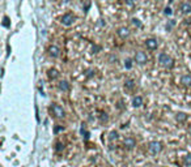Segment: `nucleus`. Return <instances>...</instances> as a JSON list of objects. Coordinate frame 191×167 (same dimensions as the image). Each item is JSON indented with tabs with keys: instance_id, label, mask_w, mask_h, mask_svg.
I'll use <instances>...</instances> for the list:
<instances>
[{
	"instance_id": "f257e3e1",
	"label": "nucleus",
	"mask_w": 191,
	"mask_h": 167,
	"mask_svg": "<svg viewBox=\"0 0 191 167\" xmlns=\"http://www.w3.org/2000/svg\"><path fill=\"white\" fill-rule=\"evenodd\" d=\"M158 64L161 65V67L166 68V69H172L174 67V59L170 55H168L165 52H161L158 55Z\"/></svg>"
},
{
	"instance_id": "f03ea898",
	"label": "nucleus",
	"mask_w": 191,
	"mask_h": 167,
	"mask_svg": "<svg viewBox=\"0 0 191 167\" xmlns=\"http://www.w3.org/2000/svg\"><path fill=\"white\" fill-rule=\"evenodd\" d=\"M50 112L53 114L54 118L56 119H63L64 116H65V111H64V108L59 105H56V103H53L50 107Z\"/></svg>"
},
{
	"instance_id": "7ed1b4c3",
	"label": "nucleus",
	"mask_w": 191,
	"mask_h": 167,
	"mask_svg": "<svg viewBox=\"0 0 191 167\" xmlns=\"http://www.w3.org/2000/svg\"><path fill=\"white\" fill-rule=\"evenodd\" d=\"M163 149H164V145L161 144L160 141H151L148 144V151L153 155L160 154L161 151H163Z\"/></svg>"
},
{
	"instance_id": "20e7f679",
	"label": "nucleus",
	"mask_w": 191,
	"mask_h": 167,
	"mask_svg": "<svg viewBox=\"0 0 191 167\" xmlns=\"http://www.w3.org/2000/svg\"><path fill=\"white\" fill-rule=\"evenodd\" d=\"M75 21H76V16L73 14L72 12H67V13H64L62 18H60V22L64 25V26H72L73 24H75Z\"/></svg>"
},
{
	"instance_id": "39448f33",
	"label": "nucleus",
	"mask_w": 191,
	"mask_h": 167,
	"mask_svg": "<svg viewBox=\"0 0 191 167\" xmlns=\"http://www.w3.org/2000/svg\"><path fill=\"white\" fill-rule=\"evenodd\" d=\"M134 60L139 65H144V64L148 63V55H147L144 51H137V52H135Z\"/></svg>"
},
{
	"instance_id": "423d86ee",
	"label": "nucleus",
	"mask_w": 191,
	"mask_h": 167,
	"mask_svg": "<svg viewBox=\"0 0 191 167\" xmlns=\"http://www.w3.org/2000/svg\"><path fill=\"white\" fill-rule=\"evenodd\" d=\"M144 45L148 50H151V51H155V50L158 48V41L156 38H147Z\"/></svg>"
},
{
	"instance_id": "0eeeda50",
	"label": "nucleus",
	"mask_w": 191,
	"mask_h": 167,
	"mask_svg": "<svg viewBox=\"0 0 191 167\" xmlns=\"http://www.w3.org/2000/svg\"><path fill=\"white\" fill-rule=\"evenodd\" d=\"M116 35H118L119 38H122V39H127L131 35V32H130V29L126 27V26H119L118 29H116Z\"/></svg>"
},
{
	"instance_id": "6e6552de",
	"label": "nucleus",
	"mask_w": 191,
	"mask_h": 167,
	"mask_svg": "<svg viewBox=\"0 0 191 167\" xmlns=\"http://www.w3.org/2000/svg\"><path fill=\"white\" fill-rule=\"evenodd\" d=\"M47 52H49V56L53 57V59H58L60 56V48L58 47L56 45H51L49 48H47Z\"/></svg>"
},
{
	"instance_id": "1a4fd4ad",
	"label": "nucleus",
	"mask_w": 191,
	"mask_h": 167,
	"mask_svg": "<svg viewBox=\"0 0 191 167\" xmlns=\"http://www.w3.org/2000/svg\"><path fill=\"white\" fill-rule=\"evenodd\" d=\"M136 146V140L134 139V137H126V139L123 140V148L127 149V150H132L135 149Z\"/></svg>"
},
{
	"instance_id": "9d476101",
	"label": "nucleus",
	"mask_w": 191,
	"mask_h": 167,
	"mask_svg": "<svg viewBox=\"0 0 191 167\" xmlns=\"http://www.w3.org/2000/svg\"><path fill=\"white\" fill-rule=\"evenodd\" d=\"M179 11L182 14H185V16H187V14L191 13V3L188 2H182L179 4Z\"/></svg>"
},
{
	"instance_id": "9b49d317",
	"label": "nucleus",
	"mask_w": 191,
	"mask_h": 167,
	"mask_svg": "<svg viewBox=\"0 0 191 167\" xmlns=\"http://www.w3.org/2000/svg\"><path fill=\"white\" fill-rule=\"evenodd\" d=\"M58 89H59L60 91H70L71 84L67 81V80H62V81H59V84H58Z\"/></svg>"
},
{
	"instance_id": "f8f14e48",
	"label": "nucleus",
	"mask_w": 191,
	"mask_h": 167,
	"mask_svg": "<svg viewBox=\"0 0 191 167\" xmlns=\"http://www.w3.org/2000/svg\"><path fill=\"white\" fill-rule=\"evenodd\" d=\"M144 105V99L142 96H136L132 98V107H135V108H139V107H142Z\"/></svg>"
},
{
	"instance_id": "ddd939ff",
	"label": "nucleus",
	"mask_w": 191,
	"mask_h": 167,
	"mask_svg": "<svg viewBox=\"0 0 191 167\" xmlns=\"http://www.w3.org/2000/svg\"><path fill=\"white\" fill-rule=\"evenodd\" d=\"M181 84L183 85V86H186V88H190L191 86V75H183L182 77H181Z\"/></svg>"
},
{
	"instance_id": "4468645a",
	"label": "nucleus",
	"mask_w": 191,
	"mask_h": 167,
	"mask_svg": "<svg viewBox=\"0 0 191 167\" xmlns=\"http://www.w3.org/2000/svg\"><path fill=\"white\" fill-rule=\"evenodd\" d=\"M187 118H188V115H187L186 112L179 111V112L175 114V120H177L178 123H185V121L187 120Z\"/></svg>"
},
{
	"instance_id": "2eb2a0df",
	"label": "nucleus",
	"mask_w": 191,
	"mask_h": 167,
	"mask_svg": "<svg viewBox=\"0 0 191 167\" xmlns=\"http://www.w3.org/2000/svg\"><path fill=\"white\" fill-rule=\"evenodd\" d=\"M47 76H49V78L50 80H56L58 77L60 76V73L58 72V69H55V68H51V69H49L47 71Z\"/></svg>"
},
{
	"instance_id": "dca6fc26",
	"label": "nucleus",
	"mask_w": 191,
	"mask_h": 167,
	"mask_svg": "<svg viewBox=\"0 0 191 167\" xmlns=\"http://www.w3.org/2000/svg\"><path fill=\"white\" fill-rule=\"evenodd\" d=\"M135 88V81L132 78H127L126 81H124V89H127V90H132Z\"/></svg>"
},
{
	"instance_id": "f3484780",
	"label": "nucleus",
	"mask_w": 191,
	"mask_h": 167,
	"mask_svg": "<svg viewBox=\"0 0 191 167\" xmlns=\"http://www.w3.org/2000/svg\"><path fill=\"white\" fill-rule=\"evenodd\" d=\"M118 132H116V130H111V132H110L109 133V142L110 144H113L114 141H116V140H118Z\"/></svg>"
},
{
	"instance_id": "a211bd4d",
	"label": "nucleus",
	"mask_w": 191,
	"mask_h": 167,
	"mask_svg": "<svg viewBox=\"0 0 191 167\" xmlns=\"http://www.w3.org/2000/svg\"><path fill=\"white\" fill-rule=\"evenodd\" d=\"M134 61H135V60H132L131 57H126V59H124V61H123L124 68H126V69H131L132 65H134Z\"/></svg>"
},
{
	"instance_id": "6ab92c4d",
	"label": "nucleus",
	"mask_w": 191,
	"mask_h": 167,
	"mask_svg": "<svg viewBox=\"0 0 191 167\" xmlns=\"http://www.w3.org/2000/svg\"><path fill=\"white\" fill-rule=\"evenodd\" d=\"M80 132H81V135H83V139H84V140H89V136H90V133L86 130V128H85V124H84V123L81 124V129H80Z\"/></svg>"
},
{
	"instance_id": "aec40b11",
	"label": "nucleus",
	"mask_w": 191,
	"mask_h": 167,
	"mask_svg": "<svg viewBox=\"0 0 191 167\" xmlns=\"http://www.w3.org/2000/svg\"><path fill=\"white\" fill-rule=\"evenodd\" d=\"M183 165L186 167H191V154H187L185 158H183Z\"/></svg>"
},
{
	"instance_id": "412c9836",
	"label": "nucleus",
	"mask_w": 191,
	"mask_h": 167,
	"mask_svg": "<svg viewBox=\"0 0 191 167\" xmlns=\"http://www.w3.org/2000/svg\"><path fill=\"white\" fill-rule=\"evenodd\" d=\"M131 24L134 25L135 27H137V29H140L143 25H142V22H140V20H137V18H132L131 20Z\"/></svg>"
},
{
	"instance_id": "4be33fe9",
	"label": "nucleus",
	"mask_w": 191,
	"mask_h": 167,
	"mask_svg": "<svg viewBox=\"0 0 191 167\" xmlns=\"http://www.w3.org/2000/svg\"><path fill=\"white\" fill-rule=\"evenodd\" d=\"M100 121L104 124V123H107L109 121V116H107V114H101L100 115Z\"/></svg>"
},
{
	"instance_id": "5701e85b",
	"label": "nucleus",
	"mask_w": 191,
	"mask_h": 167,
	"mask_svg": "<svg viewBox=\"0 0 191 167\" xmlns=\"http://www.w3.org/2000/svg\"><path fill=\"white\" fill-rule=\"evenodd\" d=\"M164 14H165V16H172L173 11H172L170 7H165V8H164Z\"/></svg>"
},
{
	"instance_id": "b1692460",
	"label": "nucleus",
	"mask_w": 191,
	"mask_h": 167,
	"mask_svg": "<svg viewBox=\"0 0 191 167\" xmlns=\"http://www.w3.org/2000/svg\"><path fill=\"white\" fill-rule=\"evenodd\" d=\"M174 25H175L174 20H170V21H169V24H166V30H168V32H170L172 29H173V26H174Z\"/></svg>"
},
{
	"instance_id": "393cba45",
	"label": "nucleus",
	"mask_w": 191,
	"mask_h": 167,
	"mask_svg": "<svg viewBox=\"0 0 191 167\" xmlns=\"http://www.w3.org/2000/svg\"><path fill=\"white\" fill-rule=\"evenodd\" d=\"M55 150H56V151H62V150H64V145H63L62 142H56Z\"/></svg>"
},
{
	"instance_id": "a878e982",
	"label": "nucleus",
	"mask_w": 191,
	"mask_h": 167,
	"mask_svg": "<svg viewBox=\"0 0 191 167\" xmlns=\"http://www.w3.org/2000/svg\"><path fill=\"white\" fill-rule=\"evenodd\" d=\"M85 76H86V78L93 77V76H94V69H88L86 73H85Z\"/></svg>"
},
{
	"instance_id": "bb28decb",
	"label": "nucleus",
	"mask_w": 191,
	"mask_h": 167,
	"mask_svg": "<svg viewBox=\"0 0 191 167\" xmlns=\"http://www.w3.org/2000/svg\"><path fill=\"white\" fill-rule=\"evenodd\" d=\"M3 26L4 27H9V20H8V17L3 18Z\"/></svg>"
},
{
	"instance_id": "cd10ccee",
	"label": "nucleus",
	"mask_w": 191,
	"mask_h": 167,
	"mask_svg": "<svg viewBox=\"0 0 191 167\" xmlns=\"http://www.w3.org/2000/svg\"><path fill=\"white\" fill-rule=\"evenodd\" d=\"M62 129H64V127H63V125H60V127H55L54 132H55V133H58V132H59V130H62Z\"/></svg>"
},
{
	"instance_id": "c85d7f7f",
	"label": "nucleus",
	"mask_w": 191,
	"mask_h": 167,
	"mask_svg": "<svg viewBox=\"0 0 191 167\" xmlns=\"http://www.w3.org/2000/svg\"><path fill=\"white\" fill-rule=\"evenodd\" d=\"M126 3H127L128 5H134V4L136 3V0H126Z\"/></svg>"
},
{
	"instance_id": "c756f323",
	"label": "nucleus",
	"mask_w": 191,
	"mask_h": 167,
	"mask_svg": "<svg viewBox=\"0 0 191 167\" xmlns=\"http://www.w3.org/2000/svg\"><path fill=\"white\" fill-rule=\"evenodd\" d=\"M100 50H101V47H100V46H96V47H93V51H94L96 54H97V51H100Z\"/></svg>"
},
{
	"instance_id": "7c9ffc66",
	"label": "nucleus",
	"mask_w": 191,
	"mask_h": 167,
	"mask_svg": "<svg viewBox=\"0 0 191 167\" xmlns=\"http://www.w3.org/2000/svg\"><path fill=\"white\" fill-rule=\"evenodd\" d=\"M188 135H191V124L188 125Z\"/></svg>"
},
{
	"instance_id": "2f4dec72",
	"label": "nucleus",
	"mask_w": 191,
	"mask_h": 167,
	"mask_svg": "<svg viewBox=\"0 0 191 167\" xmlns=\"http://www.w3.org/2000/svg\"><path fill=\"white\" fill-rule=\"evenodd\" d=\"M156 2H163V0H156Z\"/></svg>"
}]
</instances>
